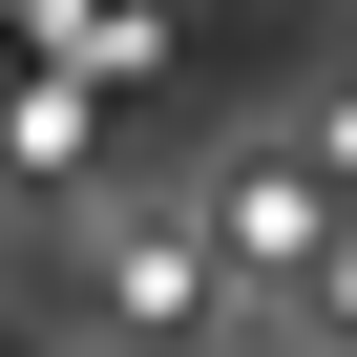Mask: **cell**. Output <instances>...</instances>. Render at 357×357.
Segmentation results:
<instances>
[{
	"label": "cell",
	"instance_id": "cell-2",
	"mask_svg": "<svg viewBox=\"0 0 357 357\" xmlns=\"http://www.w3.org/2000/svg\"><path fill=\"white\" fill-rule=\"evenodd\" d=\"M211 231H231V273H315V252H336V211L294 190V168H231V190H211Z\"/></svg>",
	"mask_w": 357,
	"mask_h": 357
},
{
	"label": "cell",
	"instance_id": "cell-1",
	"mask_svg": "<svg viewBox=\"0 0 357 357\" xmlns=\"http://www.w3.org/2000/svg\"><path fill=\"white\" fill-rule=\"evenodd\" d=\"M84 273H105V294H126L147 336H168V315H211V252L168 231V211H126V231H84Z\"/></svg>",
	"mask_w": 357,
	"mask_h": 357
}]
</instances>
